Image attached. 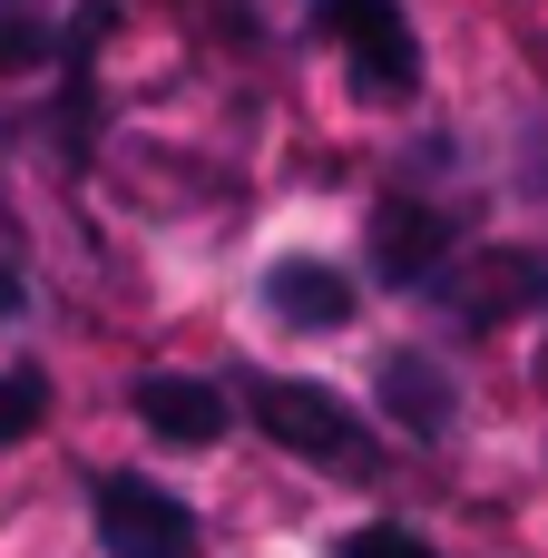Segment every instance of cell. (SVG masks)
Listing matches in <instances>:
<instances>
[{"mask_svg":"<svg viewBox=\"0 0 548 558\" xmlns=\"http://www.w3.org/2000/svg\"><path fill=\"white\" fill-rule=\"evenodd\" d=\"M245 412H255V432H265L275 451H294V461H314V471H373V461H382V451H373V432H363L324 383L255 373V383H245Z\"/></svg>","mask_w":548,"mask_h":558,"instance_id":"6da1fadb","label":"cell"},{"mask_svg":"<svg viewBox=\"0 0 548 558\" xmlns=\"http://www.w3.org/2000/svg\"><path fill=\"white\" fill-rule=\"evenodd\" d=\"M324 39L353 59V88L363 98H412L422 88V39L392 0H324Z\"/></svg>","mask_w":548,"mask_h":558,"instance_id":"7a4b0ae2","label":"cell"},{"mask_svg":"<svg viewBox=\"0 0 548 558\" xmlns=\"http://www.w3.org/2000/svg\"><path fill=\"white\" fill-rule=\"evenodd\" d=\"M98 539H108V558H206L196 510L157 481H127V471L98 481Z\"/></svg>","mask_w":548,"mask_h":558,"instance_id":"3957f363","label":"cell"},{"mask_svg":"<svg viewBox=\"0 0 548 558\" xmlns=\"http://www.w3.org/2000/svg\"><path fill=\"white\" fill-rule=\"evenodd\" d=\"M441 255H461V235H451V216L441 206H412V196H392L382 216H373V275L382 284H431L441 275Z\"/></svg>","mask_w":548,"mask_h":558,"instance_id":"277c9868","label":"cell"},{"mask_svg":"<svg viewBox=\"0 0 548 558\" xmlns=\"http://www.w3.org/2000/svg\"><path fill=\"white\" fill-rule=\"evenodd\" d=\"M539 284H548L539 255H520V245H490V255H471V265L451 275V314H461V324H500V314H520Z\"/></svg>","mask_w":548,"mask_h":558,"instance_id":"5b68a950","label":"cell"},{"mask_svg":"<svg viewBox=\"0 0 548 558\" xmlns=\"http://www.w3.org/2000/svg\"><path fill=\"white\" fill-rule=\"evenodd\" d=\"M127 402H137V422H147L157 441H176V451H206V441L226 432V402H216L206 383H186V373H147Z\"/></svg>","mask_w":548,"mask_h":558,"instance_id":"8992f818","label":"cell"},{"mask_svg":"<svg viewBox=\"0 0 548 558\" xmlns=\"http://www.w3.org/2000/svg\"><path fill=\"white\" fill-rule=\"evenodd\" d=\"M265 304H275L284 324H324V333H333V324L353 314V284H343L324 255H284V265L265 275Z\"/></svg>","mask_w":548,"mask_h":558,"instance_id":"52a82bcc","label":"cell"},{"mask_svg":"<svg viewBox=\"0 0 548 558\" xmlns=\"http://www.w3.org/2000/svg\"><path fill=\"white\" fill-rule=\"evenodd\" d=\"M382 402L402 412L412 441H441V432H451V373H441L431 353H392V363H382Z\"/></svg>","mask_w":548,"mask_h":558,"instance_id":"ba28073f","label":"cell"},{"mask_svg":"<svg viewBox=\"0 0 548 558\" xmlns=\"http://www.w3.org/2000/svg\"><path fill=\"white\" fill-rule=\"evenodd\" d=\"M39 412H49V383H39V373H0V451H10V441H29V432H39Z\"/></svg>","mask_w":548,"mask_h":558,"instance_id":"9c48e42d","label":"cell"},{"mask_svg":"<svg viewBox=\"0 0 548 558\" xmlns=\"http://www.w3.org/2000/svg\"><path fill=\"white\" fill-rule=\"evenodd\" d=\"M333 558H441V549H431L422 530H392V520H373V530H353Z\"/></svg>","mask_w":548,"mask_h":558,"instance_id":"30bf717a","label":"cell"},{"mask_svg":"<svg viewBox=\"0 0 548 558\" xmlns=\"http://www.w3.org/2000/svg\"><path fill=\"white\" fill-rule=\"evenodd\" d=\"M49 59V29L29 10H0V69H39Z\"/></svg>","mask_w":548,"mask_h":558,"instance_id":"8fae6325","label":"cell"},{"mask_svg":"<svg viewBox=\"0 0 548 558\" xmlns=\"http://www.w3.org/2000/svg\"><path fill=\"white\" fill-rule=\"evenodd\" d=\"M10 304H20V275H10V265H0V314H10Z\"/></svg>","mask_w":548,"mask_h":558,"instance_id":"7c38bea8","label":"cell"}]
</instances>
